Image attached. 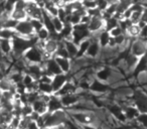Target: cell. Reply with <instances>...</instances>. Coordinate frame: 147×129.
<instances>
[{
  "label": "cell",
  "mask_w": 147,
  "mask_h": 129,
  "mask_svg": "<svg viewBox=\"0 0 147 129\" xmlns=\"http://www.w3.org/2000/svg\"><path fill=\"white\" fill-rule=\"evenodd\" d=\"M35 35L31 38H27V37H23L20 35L16 34L12 39V55H17V57H22L23 53L26 51L28 47H30L31 45H36L38 43V41H34Z\"/></svg>",
  "instance_id": "6da1fadb"
},
{
  "label": "cell",
  "mask_w": 147,
  "mask_h": 129,
  "mask_svg": "<svg viewBox=\"0 0 147 129\" xmlns=\"http://www.w3.org/2000/svg\"><path fill=\"white\" fill-rule=\"evenodd\" d=\"M30 20V23L32 25L33 29L35 31H37L38 29H40L41 27L43 26V22H42V19H37V18H28Z\"/></svg>",
  "instance_id": "d590c367"
},
{
  "label": "cell",
  "mask_w": 147,
  "mask_h": 129,
  "mask_svg": "<svg viewBox=\"0 0 147 129\" xmlns=\"http://www.w3.org/2000/svg\"><path fill=\"white\" fill-rule=\"evenodd\" d=\"M78 85L76 83H74V81H71V79L67 81L65 83L63 87L55 93V95H57L59 97L61 96H63V95H67V94H73V93H78Z\"/></svg>",
  "instance_id": "5bb4252c"
},
{
  "label": "cell",
  "mask_w": 147,
  "mask_h": 129,
  "mask_svg": "<svg viewBox=\"0 0 147 129\" xmlns=\"http://www.w3.org/2000/svg\"><path fill=\"white\" fill-rule=\"evenodd\" d=\"M105 26V20L103 19L102 15L100 16H93L91 17L90 21L88 23V28L91 34H95V33L100 32L102 29H104Z\"/></svg>",
  "instance_id": "9c48e42d"
},
{
  "label": "cell",
  "mask_w": 147,
  "mask_h": 129,
  "mask_svg": "<svg viewBox=\"0 0 147 129\" xmlns=\"http://www.w3.org/2000/svg\"><path fill=\"white\" fill-rule=\"evenodd\" d=\"M144 75H145V81H146V82H147V66H146V69H145Z\"/></svg>",
  "instance_id": "ee69618b"
},
{
  "label": "cell",
  "mask_w": 147,
  "mask_h": 129,
  "mask_svg": "<svg viewBox=\"0 0 147 129\" xmlns=\"http://www.w3.org/2000/svg\"><path fill=\"white\" fill-rule=\"evenodd\" d=\"M140 29H141V27L139 26L138 24H134V23H132V24L127 28V30L125 31V33H126L128 37H131V38H136V37H138L139 34H140Z\"/></svg>",
  "instance_id": "83f0119b"
},
{
  "label": "cell",
  "mask_w": 147,
  "mask_h": 129,
  "mask_svg": "<svg viewBox=\"0 0 147 129\" xmlns=\"http://www.w3.org/2000/svg\"><path fill=\"white\" fill-rule=\"evenodd\" d=\"M111 89V85L107 82H103V81L99 80L95 77L92 81H91L90 85H89V89L88 91L94 93L97 95H104L110 91Z\"/></svg>",
  "instance_id": "5b68a950"
},
{
  "label": "cell",
  "mask_w": 147,
  "mask_h": 129,
  "mask_svg": "<svg viewBox=\"0 0 147 129\" xmlns=\"http://www.w3.org/2000/svg\"><path fill=\"white\" fill-rule=\"evenodd\" d=\"M101 49H102V47H101V45H99L97 37H95V38L92 37V41H91L90 45H89L88 49H87V53H86L85 57L90 59H96V57H99V55H100Z\"/></svg>",
  "instance_id": "7c38bea8"
},
{
  "label": "cell",
  "mask_w": 147,
  "mask_h": 129,
  "mask_svg": "<svg viewBox=\"0 0 147 129\" xmlns=\"http://www.w3.org/2000/svg\"><path fill=\"white\" fill-rule=\"evenodd\" d=\"M117 5H118V2H113V3H109V5L107 6V8L105 9V12H107L110 15H115L117 11Z\"/></svg>",
  "instance_id": "74e56055"
},
{
  "label": "cell",
  "mask_w": 147,
  "mask_h": 129,
  "mask_svg": "<svg viewBox=\"0 0 147 129\" xmlns=\"http://www.w3.org/2000/svg\"><path fill=\"white\" fill-rule=\"evenodd\" d=\"M31 105H32L33 111L38 113L39 115L45 114V113L47 112V102L43 100L42 98H40V96L35 101H33V102L31 103Z\"/></svg>",
  "instance_id": "d6986e66"
},
{
  "label": "cell",
  "mask_w": 147,
  "mask_h": 129,
  "mask_svg": "<svg viewBox=\"0 0 147 129\" xmlns=\"http://www.w3.org/2000/svg\"><path fill=\"white\" fill-rule=\"evenodd\" d=\"M108 111L113 116V118L119 122H127V119L125 117V114L123 112V107L118 104H111L108 106Z\"/></svg>",
  "instance_id": "8fae6325"
},
{
  "label": "cell",
  "mask_w": 147,
  "mask_h": 129,
  "mask_svg": "<svg viewBox=\"0 0 147 129\" xmlns=\"http://www.w3.org/2000/svg\"><path fill=\"white\" fill-rule=\"evenodd\" d=\"M135 122L138 123L140 126L147 127V112H140L137 118L135 119Z\"/></svg>",
  "instance_id": "836d02e7"
},
{
  "label": "cell",
  "mask_w": 147,
  "mask_h": 129,
  "mask_svg": "<svg viewBox=\"0 0 147 129\" xmlns=\"http://www.w3.org/2000/svg\"><path fill=\"white\" fill-rule=\"evenodd\" d=\"M15 35H16V32H15L14 29L2 27V28H1V30H0V38L12 39Z\"/></svg>",
  "instance_id": "4dcf8cb0"
},
{
  "label": "cell",
  "mask_w": 147,
  "mask_h": 129,
  "mask_svg": "<svg viewBox=\"0 0 147 129\" xmlns=\"http://www.w3.org/2000/svg\"><path fill=\"white\" fill-rule=\"evenodd\" d=\"M57 61V65L61 68V72L65 73V74H69V72L71 71V59L69 57H57V55H53Z\"/></svg>",
  "instance_id": "ac0fdd59"
},
{
  "label": "cell",
  "mask_w": 147,
  "mask_h": 129,
  "mask_svg": "<svg viewBox=\"0 0 147 129\" xmlns=\"http://www.w3.org/2000/svg\"><path fill=\"white\" fill-rule=\"evenodd\" d=\"M14 30L16 32V34L23 37H27V38H31V37H33L35 35V30L33 29L30 20L28 18L18 21Z\"/></svg>",
  "instance_id": "277c9868"
},
{
  "label": "cell",
  "mask_w": 147,
  "mask_h": 129,
  "mask_svg": "<svg viewBox=\"0 0 147 129\" xmlns=\"http://www.w3.org/2000/svg\"><path fill=\"white\" fill-rule=\"evenodd\" d=\"M139 37H141V38H144V39H147V24H145L144 26L141 27Z\"/></svg>",
  "instance_id": "b9f144b4"
},
{
  "label": "cell",
  "mask_w": 147,
  "mask_h": 129,
  "mask_svg": "<svg viewBox=\"0 0 147 129\" xmlns=\"http://www.w3.org/2000/svg\"><path fill=\"white\" fill-rule=\"evenodd\" d=\"M140 21H142L143 23L147 24V7H144L142 13H141V20Z\"/></svg>",
  "instance_id": "7bdbcfd3"
},
{
  "label": "cell",
  "mask_w": 147,
  "mask_h": 129,
  "mask_svg": "<svg viewBox=\"0 0 147 129\" xmlns=\"http://www.w3.org/2000/svg\"><path fill=\"white\" fill-rule=\"evenodd\" d=\"M122 107H123V112H124L127 121H135V119L137 118V116L139 115L140 111L135 106L134 103L131 105H125V106H122Z\"/></svg>",
  "instance_id": "e0dca14e"
},
{
  "label": "cell",
  "mask_w": 147,
  "mask_h": 129,
  "mask_svg": "<svg viewBox=\"0 0 147 129\" xmlns=\"http://www.w3.org/2000/svg\"><path fill=\"white\" fill-rule=\"evenodd\" d=\"M69 79V74H65V73H61V74L55 75L53 77V80H51V86H53V94H55L65 85V83Z\"/></svg>",
  "instance_id": "4fadbf2b"
},
{
  "label": "cell",
  "mask_w": 147,
  "mask_h": 129,
  "mask_svg": "<svg viewBox=\"0 0 147 129\" xmlns=\"http://www.w3.org/2000/svg\"><path fill=\"white\" fill-rule=\"evenodd\" d=\"M0 53L3 55H12V41H11V39L0 38Z\"/></svg>",
  "instance_id": "603a6c76"
},
{
  "label": "cell",
  "mask_w": 147,
  "mask_h": 129,
  "mask_svg": "<svg viewBox=\"0 0 147 129\" xmlns=\"http://www.w3.org/2000/svg\"><path fill=\"white\" fill-rule=\"evenodd\" d=\"M0 2H5V0H0Z\"/></svg>",
  "instance_id": "f6af8a7d"
},
{
  "label": "cell",
  "mask_w": 147,
  "mask_h": 129,
  "mask_svg": "<svg viewBox=\"0 0 147 129\" xmlns=\"http://www.w3.org/2000/svg\"><path fill=\"white\" fill-rule=\"evenodd\" d=\"M97 2V7L99 9H101L102 11H104L107 8V6L109 5L108 0H96Z\"/></svg>",
  "instance_id": "60d3db41"
},
{
  "label": "cell",
  "mask_w": 147,
  "mask_h": 129,
  "mask_svg": "<svg viewBox=\"0 0 147 129\" xmlns=\"http://www.w3.org/2000/svg\"><path fill=\"white\" fill-rule=\"evenodd\" d=\"M141 13L140 11H132L129 19L131 20V22L134 23V24H138V22L141 20Z\"/></svg>",
  "instance_id": "8d00e7d4"
},
{
  "label": "cell",
  "mask_w": 147,
  "mask_h": 129,
  "mask_svg": "<svg viewBox=\"0 0 147 129\" xmlns=\"http://www.w3.org/2000/svg\"><path fill=\"white\" fill-rule=\"evenodd\" d=\"M51 19H53V24L55 31L59 33L61 31V29L63 28V26H65V22L61 19H59L57 16H51Z\"/></svg>",
  "instance_id": "d6a6232c"
},
{
  "label": "cell",
  "mask_w": 147,
  "mask_h": 129,
  "mask_svg": "<svg viewBox=\"0 0 147 129\" xmlns=\"http://www.w3.org/2000/svg\"><path fill=\"white\" fill-rule=\"evenodd\" d=\"M146 66H147V53H145L143 55L138 57V61H137L134 69L132 70V74L134 76V78L138 79L141 75L144 74Z\"/></svg>",
  "instance_id": "30bf717a"
},
{
  "label": "cell",
  "mask_w": 147,
  "mask_h": 129,
  "mask_svg": "<svg viewBox=\"0 0 147 129\" xmlns=\"http://www.w3.org/2000/svg\"><path fill=\"white\" fill-rule=\"evenodd\" d=\"M118 25H119V18H117L115 15H113V16L109 17V18H107L106 20H105L104 29L110 31L111 29L114 28V27H116V26H118Z\"/></svg>",
  "instance_id": "f1b7e54d"
},
{
  "label": "cell",
  "mask_w": 147,
  "mask_h": 129,
  "mask_svg": "<svg viewBox=\"0 0 147 129\" xmlns=\"http://www.w3.org/2000/svg\"><path fill=\"white\" fill-rule=\"evenodd\" d=\"M117 1H118V2H120V1H123V0H117Z\"/></svg>",
  "instance_id": "bcb514c9"
},
{
  "label": "cell",
  "mask_w": 147,
  "mask_h": 129,
  "mask_svg": "<svg viewBox=\"0 0 147 129\" xmlns=\"http://www.w3.org/2000/svg\"><path fill=\"white\" fill-rule=\"evenodd\" d=\"M13 86H14V84H12V82L9 80L8 77L2 79V80H0V91H1V92L11 90V89L13 88Z\"/></svg>",
  "instance_id": "1f68e13d"
},
{
  "label": "cell",
  "mask_w": 147,
  "mask_h": 129,
  "mask_svg": "<svg viewBox=\"0 0 147 129\" xmlns=\"http://www.w3.org/2000/svg\"><path fill=\"white\" fill-rule=\"evenodd\" d=\"M63 109L65 108H63V104H61V98L55 94L51 95L49 101H47V112L53 113L55 112V111L63 110Z\"/></svg>",
  "instance_id": "9a60e30c"
},
{
  "label": "cell",
  "mask_w": 147,
  "mask_h": 129,
  "mask_svg": "<svg viewBox=\"0 0 147 129\" xmlns=\"http://www.w3.org/2000/svg\"><path fill=\"white\" fill-rule=\"evenodd\" d=\"M63 41L67 51V53H69V59H76L77 53H78V45H76L71 39H63Z\"/></svg>",
  "instance_id": "7402d4cb"
},
{
  "label": "cell",
  "mask_w": 147,
  "mask_h": 129,
  "mask_svg": "<svg viewBox=\"0 0 147 129\" xmlns=\"http://www.w3.org/2000/svg\"><path fill=\"white\" fill-rule=\"evenodd\" d=\"M37 91H38L39 94H45V95L53 94V86H51V83L38 82L37 81Z\"/></svg>",
  "instance_id": "cb8c5ba5"
},
{
  "label": "cell",
  "mask_w": 147,
  "mask_h": 129,
  "mask_svg": "<svg viewBox=\"0 0 147 129\" xmlns=\"http://www.w3.org/2000/svg\"><path fill=\"white\" fill-rule=\"evenodd\" d=\"M91 41H92V36H89V37H87V38L83 39V41L79 43L78 45V53H77L76 59H83V57H85L86 53H87V49H88Z\"/></svg>",
  "instance_id": "ffe728a7"
},
{
  "label": "cell",
  "mask_w": 147,
  "mask_h": 129,
  "mask_svg": "<svg viewBox=\"0 0 147 129\" xmlns=\"http://www.w3.org/2000/svg\"><path fill=\"white\" fill-rule=\"evenodd\" d=\"M110 34H111V36H113V37H116V36H118V35H120V34H122V33H124V30H123L122 28L120 27V25H118V26H116V27H114V28H112L110 31Z\"/></svg>",
  "instance_id": "ab89813d"
},
{
  "label": "cell",
  "mask_w": 147,
  "mask_h": 129,
  "mask_svg": "<svg viewBox=\"0 0 147 129\" xmlns=\"http://www.w3.org/2000/svg\"><path fill=\"white\" fill-rule=\"evenodd\" d=\"M69 117L74 122L83 127H94V123L97 120L94 113L89 112L87 110H78L75 112L69 113Z\"/></svg>",
  "instance_id": "7a4b0ae2"
},
{
  "label": "cell",
  "mask_w": 147,
  "mask_h": 129,
  "mask_svg": "<svg viewBox=\"0 0 147 129\" xmlns=\"http://www.w3.org/2000/svg\"><path fill=\"white\" fill-rule=\"evenodd\" d=\"M97 39H98V43L99 45H101V47L103 49H106L109 45V41H110V38H111V34L108 30L106 29H102L100 32H98L97 34Z\"/></svg>",
  "instance_id": "44dd1931"
},
{
  "label": "cell",
  "mask_w": 147,
  "mask_h": 129,
  "mask_svg": "<svg viewBox=\"0 0 147 129\" xmlns=\"http://www.w3.org/2000/svg\"><path fill=\"white\" fill-rule=\"evenodd\" d=\"M42 63H43V73L49 75V76L53 77L55 75L63 73L61 70V68H59V66L57 65L55 57H49V59H47V61H43Z\"/></svg>",
  "instance_id": "52a82bcc"
},
{
  "label": "cell",
  "mask_w": 147,
  "mask_h": 129,
  "mask_svg": "<svg viewBox=\"0 0 147 129\" xmlns=\"http://www.w3.org/2000/svg\"><path fill=\"white\" fill-rule=\"evenodd\" d=\"M23 74H24V73H23L22 71H15V72L10 73L7 77H8L9 80L12 82V84L17 85L18 83L22 82Z\"/></svg>",
  "instance_id": "f546056e"
},
{
  "label": "cell",
  "mask_w": 147,
  "mask_h": 129,
  "mask_svg": "<svg viewBox=\"0 0 147 129\" xmlns=\"http://www.w3.org/2000/svg\"><path fill=\"white\" fill-rule=\"evenodd\" d=\"M130 53H133L136 57H141L145 53H147V39L141 38V37H136L132 41L130 45Z\"/></svg>",
  "instance_id": "8992f818"
},
{
  "label": "cell",
  "mask_w": 147,
  "mask_h": 129,
  "mask_svg": "<svg viewBox=\"0 0 147 129\" xmlns=\"http://www.w3.org/2000/svg\"><path fill=\"white\" fill-rule=\"evenodd\" d=\"M26 1H33V0H26Z\"/></svg>",
  "instance_id": "7dc6e473"
},
{
  "label": "cell",
  "mask_w": 147,
  "mask_h": 129,
  "mask_svg": "<svg viewBox=\"0 0 147 129\" xmlns=\"http://www.w3.org/2000/svg\"><path fill=\"white\" fill-rule=\"evenodd\" d=\"M22 59L26 63H42L45 61L42 47L38 43L31 45L23 53Z\"/></svg>",
  "instance_id": "3957f363"
},
{
  "label": "cell",
  "mask_w": 147,
  "mask_h": 129,
  "mask_svg": "<svg viewBox=\"0 0 147 129\" xmlns=\"http://www.w3.org/2000/svg\"><path fill=\"white\" fill-rule=\"evenodd\" d=\"M59 98H61V104H63L65 109L73 108L74 106H76L77 104H79V103L81 102V100H82L78 93L63 95V96H61Z\"/></svg>",
  "instance_id": "ba28073f"
},
{
  "label": "cell",
  "mask_w": 147,
  "mask_h": 129,
  "mask_svg": "<svg viewBox=\"0 0 147 129\" xmlns=\"http://www.w3.org/2000/svg\"><path fill=\"white\" fill-rule=\"evenodd\" d=\"M10 17L17 21L20 20H24L27 19V13H26V9H18V8H13V10L10 12Z\"/></svg>",
  "instance_id": "d4e9b609"
},
{
  "label": "cell",
  "mask_w": 147,
  "mask_h": 129,
  "mask_svg": "<svg viewBox=\"0 0 147 129\" xmlns=\"http://www.w3.org/2000/svg\"><path fill=\"white\" fill-rule=\"evenodd\" d=\"M113 76H114V73H113L112 69L109 68V67H102V68L98 69V71L95 74V77L97 79L107 83L110 82V80L112 79Z\"/></svg>",
  "instance_id": "2e32d148"
},
{
  "label": "cell",
  "mask_w": 147,
  "mask_h": 129,
  "mask_svg": "<svg viewBox=\"0 0 147 129\" xmlns=\"http://www.w3.org/2000/svg\"><path fill=\"white\" fill-rule=\"evenodd\" d=\"M81 1H82L83 6L86 9H91L94 8V7H97L96 0H81Z\"/></svg>",
  "instance_id": "f35d334b"
},
{
  "label": "cell",
  "mask_w": 147,
  "mask_h": 129,
  "mask_svg": "<svg viewBox=\"0 0 147 129\" xmlns=\"http://www.w3.org/2000/svg\"><path fill=\"white\" fill-rule=\"evenodd\" d=\"M137 61H138V57H136V55H134L133 53H131L130 51H129V53H127V55H125V57H124L125 66L127 67V69H128V70H131V71L134 69Z\"/></svg>",
  "instance_id": "484cf974"
},
{
  "label": "cell",
  "mask_w": 147,
  "mask_h": 129,
  "mask_svg": "<svg viewBox=\"0 0 147 129\" xmlns=\"http://www.w3.org/2000/svg\"><path fill=\"white\" fill-rule=\"evenodd\" d=\"M17 23H18V21L15 20V19L11 18L10 16L8 17V18L6 19V20L3 22L2 24V27H5V28H10V29H14L15 26L17 25Z\"/></svg>",
  "instance_id": "e575fe53"
},
{
  "label": "cell",
  "mask_w": 147,
  "mask_h": 129,
  "mask_svg": "<svg viewBox=\"0 0 147 129\" xmlns=\"http://www.w3.org/2000/svg\"><path fill=\"white\" fill-rule=\"evenodd\" d=\"M51 31H49V29L45 26V25H43L40 29H38L37 31H35V35H36L37 39H38V41H41V43L47 41V39L51 37Z\"/></svg>",
  "instance_id": "4316f807"
}]
</instances>
